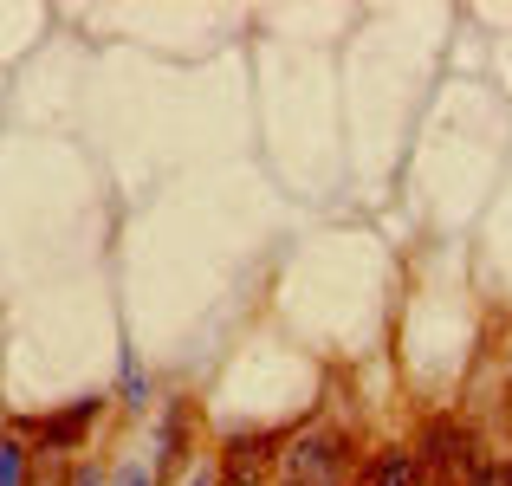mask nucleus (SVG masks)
Listing matches in <instances>:
<instances>
[{
  "instance_id": "6",
  "label": "nucleus",
  "mask_w": 512,
  "mask_h": 486,
  "mask_svg": "<svg viewBox=\"0 0 512 486\" xmlns=\"http://www.w3.org/2000/svg\"><path fill=\"white\" fill-rule=\"evenodd\" d=\"M357 486H428L422 454L402 448V441H383V448H370V461L357 467Z\"/></svg>"
},
{
  "instance_id": "9",
  "label": "nucleus",
  "mask_w": 512,
  "mask_h": 486,
  "mask_svg": "<svg viewBox=\"0 0 512 486\" xmlns=\"http://www.w3.org/2000/svg\"><path fill=\"white\" fill-rule=\"evenodd\" d=\"M117 486H163V480H156L150 461H124V467H117Z\"/></svg>"
},
{
  "instance_id": "3",
  "label": "nucleus",
  "mask_w": 512,
  "mask_h": 486,
  "mask_svg": "<svg viewBox=\"0 0 512 486\" xmlns=\"http://www.w3.org/2000/svg\"><path fill=\"white\" fill-rule=\"evenodd\" d=\"M104 409H111V396H78V402H65L59 415H13V435H26L33 441V454L46 461V454H78L91 441V428L104 422Z\"/></svg>"
},
{
  "instance_id": "11",
  "label": "nucleus",
  "mask_w": 512,
  "mask_h": 486,
  "mask_svg": "<svg viewBox=\"0 0 512 486\" xmlns=\"http://www.w3.org/2000/svg\"><path fill=\"white\" fill-rule=\"evenodd\" d=\"M474 486H506V461H487V467L474 474Z\"/></svg>"
},
{
  "instance_id": "8",
  "label": "nucleus",
  "mask_w": 512,
  "mask_h": 486,
  "mask_svg": "<svg viewBox=\"0 0 512 486\" xmlns=\"http://www.w3.org/2000/svg\"><path fill=\"white\" fill-rule=\"evenodd\" d=\"M117 389H124V409H150V376H143L137 363H124V383Z\"/></svg>"
},
{
  "instance_id": "12",
  "label": "nucleus",
  "mask_w": 512,
  "mask_h": 486,
  "mask_svg": "<svg viewBox=\"0 0 512 486\" xmlns=\"http://www.w3.org/2000/svg\"><path fill=\"white\" fill-rule=\"evenodd\" d=\"M506 486H512V461H506Z\"/></svg>"
},
{
  "instance_id": "10",
  "label": "nucleus",
  "mask_w": 512,
  "mask_h": 486,
  "mask_svg": "<svg viewBox=\"0 0 512 486\" xmlns=\"http://www.w3.org/2000/svg\"><path fill=\"white\" fill-rule=\"evenodd\" d=\"M65 486H104V467H98V461H78V467H72V480H65Z\"/></svg>"
},
{
  "instance_id": "2",
  "label": "nucleus",
  "mask_w": 512,
  "mask_h": 486,
  "mask_svg": "<svg viewBox=\"0 0 512 486\" xmlns=\"http://www.w3.org/2000/svg\"><path fill=\"white\" fill-rule=\"evenodd\" d=\"M415 454H422L428 486H474V474L487 467V454H480L474 428H467L461 415H428V422H422V441H415Z\"/></svg>"
},
{
  "instance_id": "5",
  "label": "nucleus",
  "mask_w": 512,
  "mask_h": 486,
  "mask_svg": "<svg viewBox=\"0 0 512 486\" xmlns=\"http://www.w3.org/2000/svg\"><path fill=\"white\" fill-rule=\"evenodd\" d=\"M195 454L201 448H188V402H169V409H163V422H156V480H182L188 474V467H195Z\"/></svg>"
},
{
  "instance_id": "4",
  "label": "nucleus",
  "mask_w": 512,
  "mask_h": 486,
  "mask_svg": "<svg viewBox=\"0 0 512 486\" xmlns=\"http://www.w3.org/2000/svg\"><path fill=\"white\" fill-rule=\"evenodd\" d=\"M292 428H240L214 448V467H221V486H273L279 454H286Z\"/></svg>"
},
{
  "instance_id": "7",
  "label": "nucleus",
  "mask_w": 512,
  "mask_h": 486,
  "mask_svg": "<svg viewBox=\"0 0 512 486\" xmlns=\"http://www.w3.org/2000/svg\"><path fill=\"white\" fill-rule=\"evenodd\" d=\"M33 480V448L20 435H0V486H26Z\"/></svg>"
},
{
  "instance_id": "1",
  "label": "nucleus",
  "mask_w": 512,
  "mask_h": 486,
  "mask_svg": "<svg viewBox=\"0 0 512 486\" xmlns=\"http://www.w3.org/2000/svg\"><path fill=\"white\" fill-rule=\"evenodd\" d=\"M273 486H357V441L344 435L338 422H299L279 454Z\"/></svg>"
}]
</instances>
